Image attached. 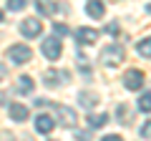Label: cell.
I'll use <instances>...</instances> for the list:
<instances>
[{
    "instance_id": "6da1fadb",
    "label": "cell",
    "mask_w": 151,
    "mask_h": 141,
    "mask_svg": "<svg viewBox=\"0 0 151 141\" xmlns=\"http://www.w3.org/2000/svg\"><path fill=\"white\" fill-rule=\"evenodd\" d=\"M124 55L126 53H124V48H121L119 43H116V45H106V48L101 50V60L106 65H119L121 60H124Z\"/></svg>"
},
{
    "instance_id": "7a4b0ae2",
    "label": "cell",
    "mask_w": 151,
    "mask_h": 141,
    "mask_svg": "<svg viewBox=\"0 0 151 141\" xmlns=\"http://www.w3.org/2000/svg\"><path fill=\"white\" fill-rule=\"evenodd\" d=\"M40 30H43L40 18H25V20L20 23V35H23V38H38Z\"/></svg>"
},
{
    "instance_id": "3957f363",
    "label": "cell",
    "mask_w": 151,
    "mask_h": 141,
    "mask_svg": "<svg viewBox=\"0 0 151 141\" xmlns=\"http://www.w3.org/2000/svg\"><path fill=\"white\" fill-rule=\"evenodd\" d=\"M40 50H43V55L48 60H58L60 58V50H63L60 38H45L43 43H40Z\"/></svg>"
},
{
    "instance_id": "277c9868",
    "label": "cell",
    "mask_w": 151,
    "mask_h": 141,
    "mask_svg": "<svg viewBox=\"0 0 151 141\" xmlns=\"http://www.w3.org/2000/svg\"><path fill=\"white\" fill-rule=\"evenodd\" d=\"M30 48H28V45H20V43H15V45H10V48H8V58L13 60V63H28V60H30Z\"/></svg>"
},
{
    "instance_id": "5b68a950",
    "label": "cell",
    "mask_w": 151,
    "mask_h": 141,
    "mask_svg": "<svg viewBox=\"0 0 151 141\" xmlns=\"http://www.w3.org/2000/svg\"><path fill=\"white\" fill-rule=\"evenodd\" d=\"M124 86L129 88V91H141V86H144V73L136 68L126 70V76H124Z\"/></svg>"
},
{
    "instance_id": "8992f818",
    "label": "cell",
    "mask_w": 151,
    "mask_h": 141,
    "mask_svg": "<svg viewBox=\"0 0 151 141\" xmlns=\"http://www.w3.org/2000/svg\"><path fill=\"white\" fill-rule=\"evenodd\" d=\"M53 129H55V119H50V116H45V114H40L35 119V131H38V134H45V136H48Z\"/></svg>"
},
{
    "instance_id": "52a82bcc",
    "label": "cell",
    "mask_w": 151,
    "mask_h": 141,
    "mask_svg": "<svg viewBox=\"0 0 151 141\" xmlns=\"http://www.w3.org/2000/svg\"><path fill=\"white\" fill-rule=\"evenodd\" d=\"M96 38H98V30H93V28H78V33H76V40L83 45L96 43Z\"/></svg>"
},
{
    "instance_id": "ba28073f",
    "label": "cell",
    "mask_w": 151,
    "mask_h": 141,
    "mask_svg": "<svg viewBox=\"0 0 151 141\" xmlns=\"http://www.w3.org/2000/svg\"><path fill=\"white\" fill-rule=\"evenodd\" d=\"M65 78H68V73H60V70H45L43 73V83L50 88L60 86V81H65Z\"/></svg>"
},
{
    "instance_id": "9c48e42d",
    "label": "cell",
    "mask_w": 151,
    "mask_h": 141,
    "mask_svg": "<svg viewBox=\"0 0 151 141\" xmlns=\"http://www.w3.org/2000/svg\"><path fill=\"white\" fill-rule=\"evenodd\" d=\"M55 111H58L63 126H76V111L73 109H68V106H55Z\"/></svg>"
},
{
    "instance_id": "30bf717a",
    "label": "cell",
    "mask_w": 151,
    "mask_h": 141,
    "mask_svg": "<svg viewBox=\"0 0 151 141\" xmlns=\"http://www.w3.org/2000/svg\"><path fill=\"white\" fill-rule=\"evenodd\" d=\"M98 101H101V98H98V93H93V91H81L78 93V103H81L83 109H93Z\"/></svg>"
},
{
    "instance_id": "8fae6325",
    "label": "cell",
    "mask_w": 151,
    "mask_h": 141,
    "mask_svg": "<svg viewBox=\"0 0 151 141\" xmlns=\"http://www.w3.org/2000/svg\"><path fill=\"white\" fill-rule=\"evenodd\" d=\"M86 13H88L91 18H103L106 8H103L101 0H88V3H86Z\"/></svg>"
},
{
    "instance_id": "7c38bea8",
    "label": "cell",
    "mask_w": 151,
    "mask_h": 141,
    "mask_svg": "<svg viewBox=\"0 0 151 141\" xmlns=\"http://www.w3.org/2000/svg\"><path fill=\"white\" fill-rule=\"evenodd\" d=\"M10 119L18 121V124H23V121L28 119V109L23 103H10Z\"/></svg>"
},
{
    "instance_id": "4fadbf2b",
    "label": "cell",
    "mask_w": 151,
    "mask_h": 141,
    "mask_svg": "<svg viewBox=\"0 0 151 141\" xmlns=\"http://www.w3.org/2000/svg\"><path fill=\"white\" fill-rule=\"evenodd\" d=\"M106 124H108V116L106 114H91V116H88V126H91V129H103Z\"/></svg>"
},
{
    "instance_id": "5bb4252c",
    "label": "cell",
    "mask_w": 151,
    "mask_h": 141,
    "mask_svg": "<svg viewBox=\"0 0 151 141\" xmlns=\"http://www.w3.org/2000/svg\"><path fill=\"white\" fill-rule=\"evenodd\" d=\"M136 50H139L141 58H151V38H144L139 45H136Z\"/></svg>"
},
{
    "instance_id": "9a60e30c",
    "label": "cell",
    "mask_w": 151,
    "mask_h": 141,
    "mask_svg": "<svg viewBox=\"0 0 151 141\" xmlns=\"http://www.w3.org/2000/svg\"><path fill=\"white\" fill-rule=\"evenodd\" d=\"M18 91H20V93H30L33 91V78L30 76H20V81H18Z\"/></svg>"
},
{
    "instance_id": "2e32d148",
    "label": "cell",
    "mask_w": 151,
    "mask_h": 141,
    "mask_svg": "<svg viewBox=\"0 0 151 141\" xmlns=\"http://www.w3.org/2000/svg\"><path fill=\"white\" fill-rule=\"evenodd\" d=\"M139 109L144 111V114H149V111H151V93H141V98H139Z\"/></svg>"
},
{
    "instance_id": "e0dca14e",
    "label": "cell",
    "mask_w": 151,
    "mask_h": 141,
    "mask_svg": "<svg viewBox=\"0 0 151 141\" xmlns=\"http://www.w3.org/2000/svg\"><path fill=\"white\" fill-rule=\"evenodd\" d=\"M35 8H38L40 13H43V15H50V13H53V5H50L48 0H38V3H35Z\"/></svg>"
},
{
    "instance_id": "ac0fdd59",
    "label": "cell",
    "mask_w": 151,
    "mask_h": 141,
    "mask_svg": "<svg viewBox=\"0 0 151 141\" xmlns=\"http://www.w3.org/2000/svg\"><path fill=\"white\" fill-rule=\"evenodd\" d=\"M116 114H119V121H124V124H129V109H126L124 103H121L119 109H116Z\"/></svg>"
},
{
    "instance_id": "d6986e66",
    "label": "cell",
    "mask_w": 151,
    "mask_h": 141,
    "mask_svg": "<svg viewBox=\"0 0 151 141\" xmlns=\"http://www.w3.org/2000/svg\"><path fill=\"white\" fill-rule=\"evenodd\" d=\"M53 33L55 35H65V33H68V25H65V23H53Z\"/></svg>"
},
{
    "instance_id": "ffe728a7",
    "label": "cell",
    "mask_w": 151,
    "mask_h": 141,
    "mask_svg": "<svg viewBox=\"0 0 151 141\" xmlns=\"http://www.w3.org/2000/svg\"><path fill=\"white\" fill-rule=\"evenodd\" d=\"M8 8L10 10H23L25 8V0H8Z\"/></svg>"
},
{
    "instance_id": "44dd1931",
    "label": "cell",
    "mask_w": 151,
    "mask_h": 141,
    "mask_svg": "<svg viewBox=\"0 0 151 141\" xmlns=\"http://www.w3.org/2000/svg\"><path fill=\"white\" fill-rule=\"evenodd\" d=\"M141 139H151V121H146L141 126Z\"/></svg>"
},
{
    "instance_id": "7402d4cb",
    "label": "cell",
    "mask_w": 151,
    "mask_h": 141,
    "mask_svg": "<svg viewBox=\"0 0 151 141\" xmlns=\"http://www.w3.org/2000/svg\"><path fill=\"white\" fill-rule=\"evenodd\" d=\"M103 141H121V139L116 134H108V136H103Z\"/></svg>"
},
{
    "instance_id": "603a6c76",
    "label": "cell",
    "mask_w": 151,
    "mask_h": 141,
    "mask_svg": "<svg viewBox=\"0 0 151 141\" xmlns=\"http://www.w3.org/2000/svg\"><path fill=\"white\" fill-rule=\"evenodd\" d=\"M8 76V68H5V65H3V63H0V81H3V78H5Z\"/></svg>"
},
{
    "instance_id": "cb8c5ba5",
    "label": "cell",
    "mask_w": 151,
    "mask_h": 141,
    "mask_svg": "<svg viewBox=\"0 0 151 141\" xmlns=\"http://www.w3.org/2000/svg\"><path fill=\"white\" fill-rule=\"evenodd\" d=\"M0 20H3V10H0Z\"/></svg>"
}]
</instances>
